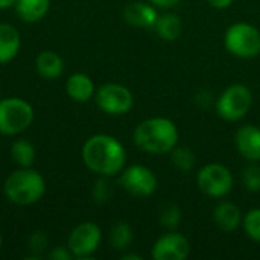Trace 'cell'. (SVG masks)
<instances>
[{"label": "cell", "instance_id": "6da1fadb", "mask_svg": "<svg viewBox=\"0 0 260 260\" xmlns=\"http://www.w3.org/2000/svg\"><path fill=\"white\" fill-rule=\"evenodd\" d=\"M82 160L90 171L111 177L123 169L126 154L122 143L113 136L96 134L84 143Z\"/></svg>", "mask_w": 260, "mask_h": 260}, {"label": "cell", "instance_id": "7a4b0ae2", "mask_svg": "<svg viewBox=\"0 0 260 260\" xmlns=\"http://www.w3.org/2000/svg\"><path fill=\"white\" fill-rule=\"evenodd\" d=\"M134 143L148 154H169L178 143V129L169 119L151 117L137 125Z\"/></svg>", "mask_w": 260, "mask_h": 260}, {"label": "cell", "instance_id": "3957f363", "mask_svg": "<svg viewBox=\"0 0 260 260\" xmlns=\"http://www.w3.org/2000/svg\"><path fill=\"white\" fill-rule=\"evenodd\" d=\"M46 190L44 178L32 169H21L9 175L5 181V195L18 206L37 203Z\"/></svg>", "mask_w": 260, "mask_h": 260}, {"label": "cell", "instance_id": "277c9868", "mask_svg": "<svg viewBox=\"0 0 260 260\" xmlns=\"http://www.w3.org/2000/svg\"><path fill=\"white\" fill-rule=\"evenodd\" d=\"M224 44L238 58H254L260 53V30L250 23H235L227 29Z\"/></svg>", "mask_w": 260, "mask_h": 260}, {"label": "cell", "instance_id": "5b68a950", "mask_svg": "<svg viewBox=\"0 0 260 260\" xmlns=\"http://www.w3.org/2000/svg\"><path fill=\"white\" fill-rule=\"evenodd\" d=\"M251 90L244 84H233L227 87L216 101V111L224 120L236 122L247 116L251 108Z\"/></svg>", "mask_w": 260, "mask_h": 260}, {"label": "cell", "instance_id": "8992f818", "mask_svg": "<svg viewBox=\"0 0 260 260\" xmlns=\"http://www.w3.org/2000/svg\"><path fill=\"white\" fill-rule=\"evenodd\" d=\"M34 120L32 107L18 98H8L0 101V133L18 134L24 131Z\"/></svg>", "mask_w": 260, "mask_h": 260}, {"label": "cell", "instance_id": "52a82bcc", "mask_svg": "<svg viewBox=\"0 0 260 260\" xmlns=\"http://www.w3.org/2000/svg\"><path fill=\"white\" fill-rule=\"evenodd\" d=\"M197 184L207 197L221 198L232 190L233 175L224 165L210 163L200 169L197 175Z\"/></svg>", "mask_w": 260, "mask_h": 260}, {"label": "cell", "instance_id": "ba28073f", "mask_svg": "<svg viewBox=\"0 0 260 260\" xmlns=\"http://www.w3.org/2000/svg\"><path fill=\"white\" fill-rule=\"evenodd\" d=\"M98 107L113 116H120L133 108L134 98L129 88L120 84H105L96 93Z\"/></svg>", "mask_w": 260, "mask_h": 260}, {"label": "cell", "instance_id": "9c48e42d", "mask_svg": "<svg viewBox=\"0 0 260 260\" xmlns=\"http://www.w3.org/2000/svg\"><path fill=\"white\" fill-rule=\"evenodd\" d=\"M119 183L129 195L134 197H149L157 189V178L154 172L140 165L128 166L122 172Z\"/></svg>", "mask_w": 260, "mask_h": 260}, {"label": "cell", "instance_id": "30bf717a", "mask_svg": "<svg viewBox=\"0 0 260 260\" xmlns=\"http://www.w3.org/2000/svg\"><path fill=\"white\" fill-rule=\"evenodd\" d=\"M101 236V229L96 224L84 222L72 232L67 248L76 257H87L98 250Z\"/></svg>", "mask_w": 260, "mask_h": 260}, {"label": "cell", "instance_id": "8fae6325", "mask_svg": "<svg viewBox=\"0 0 260 260\" xmlns=\"http://www.w3.org/2000/svg\"><path fill=\"white\" fill-rule=\"evenodd\" d=\"M189 253V241L175 232L160 236L152 248V257L155 260H184Z\"/></svg>", "mask_w": 260, "mask_h": 260}, {"label": "cell", "instance_id": "7c38bea8", "mask_svg": "<svg viewBox=\"0 0 260 260\" xmlns=\"http://www.w3.org/2000/svg\"><path fill=\"white\" fill-rule=\"evenodd\" d=\"M235 145L239 154L248 161H260V128L244 125L235 134Z\"/></svg>", "mask_w": 260, "mask_h": 260}, {"label": "cell", "instance_id": "4fadbf2b", "mask_svg": "<svg viewBox=\"0 0 260 260\" xmlns=\"http://www.w3.org/2000/svg\"><path fill=\"white\" fill-rule=\"evenodd\" d=\"M125 21L134 27H143L151 29L155 26V21L158 18V14L155 8L145 2H131L123 9Z\"/></svg>", "mask_w": 260, "mask_h": 260}, {"label": "cell", "instance_id": "5bb4252c", "mask_svg": "<svg viewBox=\"0 0 260 260\" xmlns=\"http://www.w3.org/2000/svg\"><path fill=\"white\" fill-rule=\"evenodd\" d=\"M215 224L224 232H235L242 224V215L236 204L233 203H221L216 206L213 212Z\"/></svg>", "mask_w": 260, "mask_h": 260}, {"label": "cell", "instance_id": "9a60e30c", "mask_svg": "<svg viewBox=\"0 0 260 260\" xmlns=\"http://www.w3.org/2000/svg\"><path fill=\"white\" fill-rule=\"evenodd\" d=\"M66 90L67 94L76 101V102H87L91 99L93 93H94V85L93 81L84 75V73H75L67 79L66 84Z\"/></svg>", "mask_w": 260, "mask_h": 260}, {"label": "cell", "instance_id": "2e32d148", "mask_svg": "<svg viewBox=\"0 0 260 260\" xmlns=\"http://www.w3.org/2000/svg\"><path fill=\"white\" fill-rule=\"evenodd\" d=\"M20 49V34L11 24H0V62L11 61Z\"/></svg>", "mask_w": 260, "mask_h": 260}, {"label": "cell", "instance_id": "e0dca14e", "mask_svg": "<svg viewBox=\"0 0 260 260\" xmlns=\"http://www.w3.org/2000/svg\"><path fill=\"white\" fill-rule=\"evenodd\" d=\"M15 11L24 21L41 20L50 6V0H15Z\"/></svg>", "mask_w": 260, "mask_h": 260}, {"label": "cell", "instance_id": "ac0fdd59", "mask_svg": "<svg viewBox=\"0 0 260 260\" xmlns=\"http://www.w3.org/2000/svg\"><path fill=\"white\" fill-rule=\"evenodd\" d=\"M157 35L165 41H175L183 32V21L177 14H165L157 18L154 26Z\"/></svg>", "mask_w": 260, "mask_h": 260}, {"label": "cell", "instance_id": "d6986e66", "mask_svg": "<svg viewBox=\"0 0 260 260\" xmlns=\"http://www.w3.org/2000/svg\"><path fill=\"white\" fill-rule=\"evenodd\" d=\"M37 70L46 79H55L62 73L64 62L59 55L50 50H44L37 56Z\"/></svg>", "mask_w": 260, "mask_h": 260}, {"label": "cell", "instance_id": "ffe728a7", "mask_svg": "<svg viewBox=\"0 0 260 260\" xmlns=\"http://www.w3.org/2000/svg\"><path fill=\"white\" fill-rule=\"evenodd\" d=\"M133 242V230L126 222H117L110 232V244L114 250H125Z\"/></svg>", "mask_w": 260, "mask_h": 260}, {"label": "cell", "instance_id": "44dd1931", "mask_svg": "<svg viewBox=\"0 0 260 260\" xmlns=\"http://www.w3.org/2000/svg\"><path fill=\"white\" fill-rule=\"evenodd\" d=\"M11 155L17 165L29 168L35 160V148L27 140H17L11 148Z\"/></svg>", "mask_w": 260, "mask_h": 260}, {"label": "cell", "instance_id": "7402d4cb", "mask_svg": "<svg viewBox=\"0 0 260 260\" xmlns=\"http://www.w3.org/2000/svg\"><path fill=\"white\" fill-rule=\"evenodd\" d=\"M171 158L172 163L177 169L183 171V172H189L193 169L195 166V154L189 149V148H174L171 152Z\"/></svg>", "mask_w": 260, "mask_h": 260}, {"label": "cell", "instance_id": "603a6c76", "mask_svg": "<svg viewBox=\"0 0 260 260\" xmlns=\"http://www.w3.org/2000/svg\"><path fill=\"white\" fill-rule=\"evenodd\" d=\"M242 225H244V230L250 239L260 242V207L251 209L242 218Z\"/></svg>", "mask_w": 260, "mask_h": 260}, {"label": "cell", "instance_id": "cb8c5ba5", "mask_svg": "<svg viewBox=\"0 0 260 260\" xmlns=\"http://www.w3.org/2000/svg\"><path fill=\"white\" fill-rule=\"evenodd\" d=\"M181 221V210L178 206L175 204H168L161 209L160 212V222L163 227L169 229V230H174L178 227Z\"/></svg>", "mask_w": 260, "mask_h": 260}, {"label": "cell", "instance_id": "d4e9b609", "mask_svg": "<svg viewBox=\"0 0 260 260\" xmlns=\"http://www.w3.org/2000/svg\"><path fill=\"white\" fill-rule=\"evenodd\" d=\"M242 181L247 190L250 192H260V166L250 165L244 169Z\"/></svg>", "mask_w": 260, "mask_h": 260}, {"label": "cell", "instance_id": "484cf974", "mask_svg": "<svg viewBox=\"0 0 260 260\" xmlns=\"http://www.w3.org/2000/svg\"><path fill=\"white\" fill-rule=\"evenodd\" d=\"M110 195H111V186L107 180L101 178L96 181L94 184V189H93V197H94V201L98 203H105L110 200Z\"/></svg>", "mask_w": 260, "mask_h": 260}, {"label": "cell", "instance_id": "4316f807", "mask_svg": "<svg viewBox=\"0 0 260 260\" xmlns=\"http://www.w3.org/2000/svg\"><path fill=\"white\" fill-rule=\"evenodd\" d=\"M47 247V239L43 233H34L29 238V250L35 254L44 251V248Z\"/></svg>", "mask_w": 260, "mask_h": 260}, {"label": "cell", "instance_id": "83f0119b", "mask_svg": "<svg viewBox=\"0 0 260 260\" xmlns=\"http://www.w3.org/2000/svg\"><path fill=\"white\" fill-rule=\"evenodd\" d=\"M47 257L52 260H69L72 257V253L69 248H55L52 253H49Z\"/></svg>", "mask_w": 260, "mask_h": 260}, {"label": "cell", "instance_id": "f1b7e54d", "mask_svg": "<svg viewBox=\"0 0 260 260\" xmlns=\"http://www.w3.org/2000/svg\"><path fill=\"white\" fill-rule=\"evenodd\" d=\"M207 2L210 6H213L216 9H227L233 3V0H207Z\"/></svg>", "mask_w": 260, "mask_h": 260}, {"label": "cell", "instance_id": "f546056e", "mask_svg": "<svg viewBox=\"0 0 260 260\" xmlns=\"http://www.w3.org/2000/svg\"><path fill=\"white\" fill-rule=\"evenodd\" d=\"M152 5H155V6H158V8H172V6H175L180 0H149Z\"/></svg>", "mask_w": 260, "mask_h": 260}, {"label": "cell", "instance_id": "4dcf8cb0", "mask_svg": "<svg viewBox=\"0 0 260 260\" xmlns=\"http://www.w3.org/2000/svg\"><path fill=\"white\" fill-rule=\"evenodd\" d=\"M15 0H0V9H5V8H9L11 5H14Z\"/></svg>", "mask_w": 260, "mask_h": 260}, {"label": "cell", "instance_id": "1f68e13d", "mask_svg": "<svg viewBox=\"0 0 260 260\" xmlns=\"http://www.w3.org/2000/svg\"><path fill=\"white\" fill-rule=\"evenodd\" d=\"M123 260H142V257L137 254H126V256H123Z\"/></svg>", "mask_w": 260, "mask_h": 260}, {"label": "cell", "instance_id": "d6a6232c", "mask_svg": "<svg viewBox=\"0 0 260 260\" xmlns=\"http://www.w3.org/2000/svg\"><path fill=\"white\" fill-rule=\"evenodd\" d=\"M0 247H2V236H0Z\"/></svg>", "mask_w": 260, "mask_h": 260}]
</instances>
